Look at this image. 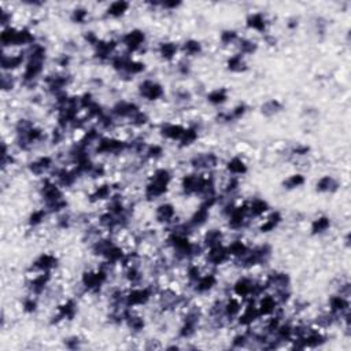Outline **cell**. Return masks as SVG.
I'll list each match as a JSON object with an SVG mask.
<instances>
[{
  "label": "cell",
  "mask_w": 351,
  "mask_h": 351,
  "mask_svg": "<svg viewBox=\"0 0 351 351\" xmlns=\"http://www.w3.org/2000/svg\"><path fill=\"white\" fill-rule=\"evenodd\" d=\"M310 151L309 146H305V144H298L291 150L292 155H296V157H303V155H307V153Z\"/></svg>",
  "instance_id": "11a10c76"
},
{
  "label": "cell",
  "mask_w": 351,
  "mask_h": 351,
  "mask_svg": "<svg viewBox=\"0 0 351 351\" xmlns=\"http://www.w3.org/2000/svg\"><path fill=\"white\" fill-rule=\"evenodd\" d=\"M47 208H37V210H33V213H30V216L28 218V224L29 227L36 228L39 225H42L44 220L47 217Z\"/></svg>",
  "instance_id": "ee69618b"
},
{
  "label": "cell",
  "mask_w": 351,
  "mask_h": 351,
  "mask_svg": "<svg viewBox=\"0 0 351 351\" xmlns=\"http://www.w3.org/2000/svg\"><path fill=\"white\" fill-rule=\"evenodd\" d=\"M329 228H331V218L327 217V216H320L315 220H313L310 231H311V235L314 236L323 235V233L328 231Z\"/></svg>",
  "instance_id": "e575fe53"
},
{
  "label": "cell",
  "mask_w": 351,
  "mask_h": 351,
  "mask_svg": "<svg viewBox=\"0 0 351 351\" xmlns=\"http://www.w3.org/2000/svg\"><path fill=\"white\" fill-rule=\"evenodd\" d=\"M222 241H224V232L221 229H218V228L208 229L203 236V245L206 249L222 244Z\"/></svg>",
  "instance_id": "4316f807"
},
{
  "label": "cell",
  "mask_w": 351,
  "mask_h": 351,
  "mask_svg": "<svg viewBox=\"0 0 351 351\" xmlns=\"http://www.w3.org/2000/svg\"><path fill=\"white\" fill-rule=\"evenodd\" d=\"M207 102L213 106H221L228 100V89L227 88H217L207 93Z\"/></svg>",
  "instance_id": "d590c367"
},
{
  "label": "cell",
  "mask_w": 351,
  "mask_h": 351,
  "mask_svg": "<svg viewBox=\"0 0 351 351\" xmlns=\"http://www.w3.org/2000/svg\"><path fill=\"white\" fill-rule=\"evenodd\" d=\"M243 305H241L240 298L237 296H231L224 302V313L227 320H236L240 314Z\"/></svg>",
  "instance_id": "7402d4cb"
},
{
  "label": "cell",
  "mask_w": 351,
  "mask_h": 351,
  "mask_svg": "<svg viewBox=\"0 0 351 351\" xmlns=\"http://www.w3.org/2000/svg\"><path fill=\"white\" fill-rule=\"evenodd\" d=\"M161 6L163 7V9L174 10V9H177L179 6H181V3L180 2H165V3H161Z\"/></svg>",
  "instance_id": "680465c9"
},
{
  "label": "cell",
  "mask_w": 351,
  "mask_h": 351,
  "mask_svg": "<svg viewBox=\"0 0 351 351\" xmlns=\"http://www.w3.org/2000/svg\"><path fill=\"white\" fill-rule=\"evenodd\" d=\"M121 43L124 44L128 54H133V52L139 51L140 48L144 46V43H146V33L143 30H140V29L129 30V32L125 33L124 36L121 37Z\"/></svg>",
  "instance_id": "8992f818"
},
{
  "label": "cell",
  "mask_w": 351,
  "mask_h": 351,
  "mask_svg": "<svg viewBox=\"0 0 351 351\" xmlns=\"http://www.w3.org/2000/svg\"><path fill=\"white\" fill-rule=\"evenodd\" d=\"M282 221H283V217L280 213L278 212L270 213L268 217H266V220L259 225V232H262V233H269V232L274 231V229L282 224Z\"/></svg>",
  "instance_id": "83f0119b"
},
{
  "label": "cell",
  "mask_w": 351,
  "mask_h": 351,
  "mask_svg": "<svg viewBox=\"0 0 351 351\" xmlns=\"http://www.w3.org/2000/svg\"><path fill=\"white\" fill-rule=\"evenodd\" d=\"M144 70H146V65H144L143 62L129 58L128 62H126V65H125L122 73L126 74V76H137V74L143 73Z\"/></svg>",
  "instance_id": "b9f144b4"
},
{
  "label": "cell",
  "mask_w": 351,
  "mask_h": 351,
  "mask_svg": "<svg viewBox=\"0 0 351 351\" xmlns=\"http://www.w3.org/2000/svg\"><path fill=\"white\" fill-rule=\"evenodd\" d=\"M65 344L67 348L76 350V348H79L80 344H81V340H80L79 336H72L69 337V339H65Z\"/></svg>",
  "instance_id": "9f6ffc18"
},
{
  "label": "cell",
  "mask_w": 351,
  "mask_h": 351,
  "mask_svg": "<svg viewBox=\"0 0 351 351\" xmlns=\"http://www.w3.org/2000/svg\"><path fill=\"white\" fill-rule=\"evenodd\" d=\"M148 116L144 113V111L139 110L136 114H133V116L129 118V124L132 125V126H137V128H142V126H144V125L148 124Z\"/></svg>",
  "instance_id": "681fc988"
},
{
  "label": "cell",
  "mask_w": 351,
  "mask_h": 351,
  "mask_svg": "<svg viewBox=\"0 0 351 351\" xmlns=\"http://www.w3.org/2000/svg\"><path fill=\"white\" fill-rule=\"evenodd\" d=\"M206 259H207V263H210L212 266H221L224 263L229 262L231 255L228 253L227 245L220 244L207 249Z\"/></svg>",
  "instance_id": "30bf717a"
},
{
  "label": "cell",
  "mask_w": 351,
  "mask_h": 351,
  "mask_svg": "<svg viewBox=\"0 0 351 351\" xmlns=\"http://www.w3.org/2000/svg\"><path fill=\"white\" fill-rule=\"evenodd\" d=\"M202 274H203V272H202V269H200L198 263H190L188 265V268H187V278H188L191 286H194L195 283L200 278Z\"/></svg>",
  "instance_id": "bcb514c9"
},
{
  "label": "cell",
  "mask_w": 351,
  "mask_h": 351,
  "mask_svg": "<svg viewBox=\"0 0 351 351\" xmlns=\"http://www.w3.org/2000/svg\"><path fill=\"white\" fill-rule=\"evenodd\" d=\"M217 284L218 277L216 273H203V274L200 276V278H199L198 282L195 283L192 287H194V291L196 292V294L203 295V294H207V292L213 291Z\"/></svg>",
  "instance_id": "9a60e30c"
},
{
  "label": "cell",
  "mask_w": 351,
  "mask_h": 351,
  "mask_svg": "<svg viewBox=\"0 0 351 351\" xmlns=\"http://www.w3.org/2000/svg\"><path fill=\"white\" fill-rule=\"evenodd\" d=\"M228 70H231L233 73H243L247 70V65L244 62V56L240 54H235L228 58L227 60Z\"/></svg>",
  "instance_id": "8d00e7d4"
},
{
  "label": "cell",
  "mask_w": 351,
  "mask_h": 351,
  "mask_svg": "<svg viewBox=\"0 0 351 351\" xmlns=\"http://www.w3.org/2000/svg\"><path fill=\"white\" fill-rule=\"evenodd\" d=\"M109 280V269L99 268L95 270H85L81 276V286L85 291L97 294Z\"/></svg>",
  "instance_id": "7a4b0ae2"
},
{
  "label": "cell",
  "mask_w": 351,
  "mask_h": 351,
  "mask_svg": "<svg viewBox=\"0 0 351 351\" xmlns=\"http://www.w3.org/2000/svg\"><path fill=\"white\" fill-rule=\"evenodd\" d=\"M26 60V54L23 52H19V54H14V55H9V54H5L2 55V69L5 72H13V70L18 69L25 63Z\"/></svg>",
  "instance_id": "d6986e66"
},
{
  "label": "cell",
  "mask_w": 351,
  "mask_h": 351,
  "mask_svg": "<svg viewBox=\"0 0 351 351\" xmlns=\"http://www.w3.org/2000/svg\"><path fill=\"white\" fill-rule=\"evenodd\" d=\"M220 40H221L222 44L225 46H231V44H235L239 40V34L236 30H232V29H227L220 34Z\"/></svg>",
  "instance_id": "c3c4849f"
},
{
  "label": "cell",
  "mask_w": 351,
  "mask_h": 351,
  "mask_svg": "<svg viewBox=\"0 0 351 351\" xmlns=\"http://www.w3.org/2000/svg\"><path fill=\"white\" fill-rule=\"evenodd\" d=\"M14 77L11 74H3L2 76V89L3 91H10L14 88Z\"/></svg>",
  "instance_id": "db71d44e"
},
{
  "label": "cell",
  "mask_w": 351,
  "mask_h": 351,
  "mask_svg": "<svg viewBox=\"0 0 351 351\" xmlns=\"http://www.w3.org/2000/svg\"><path fill=\"white\" fill-rule=\"evenodd\" d=\"M170 181L171 173L169 169H166V167L155 169L151 177H150L146 188H144V196L148 200H155V199L161 198L162 195H165L167 192Z\"/></svg>",
  "instance_id": "6da1fadb"
},
{
  "label": "cell",
  "mask_w": 351,
  "mask_h": 351,
  "mask_svg": "<svg viewBox=\"0 0 351 351\" xmlns=\"http://www.w3.org/2000/svg\"><path fill=\"white\" fill-rule=\"evenodd\" d=\"M339 187H340V184H339V181L335 177H332V176H324V177H321L317 181L315 190L319 191V192H335V191L339 190Z\"/></svg>",
  "instance_id": "f1b7e54d"
},
{
  "label": "cell",
  "mask_w": 351,
  "mask_h": 351,
  "mask_svg": "<svg viewBox=\"0 0 351 351\" xmlns=\"http://www.w3.org/2000/svg\"><path fill=\"white\" fill-rule=\"evenodd\" d=\"M227 170L229 173V176L240 177V176L247 173L249 167H247V163L240 157H233L227 162Z\"/></svg>",
  "instance_id": "d4e9b609"
},
{
  "label": "cell",
  "mask_w": 351,
  "mask_h": 351,
  "mask_svg": "<svg viewBox=\"0 0 351 351\" xmlns=\"http://www.w3.org/2000/svg\"><path fill=\"white\" fill-rule=\"evenodd\" d=\"M76 314H77V303H76V300L69 298V299L63 300L60 305H58L55 315L51 320V324H59L62 321L73 320Z\"/></svg>",
  "instance_id": "ba28073f"
},
{
  "label": "cell",
  "mask_w": 351,
  "mask_h": 351,
  "mask_svg": "<svg viewBox=\"0 0 351 351\" xmlns=\"http://www.w3.org/2000/svg\"><path fill=\"white\" fill-rule=\"evenodd\" d=\"M130 5L128 2H124V0H117V2H113L106 10V14L111 18H120L122 15L126 14V11L129 10Z\"/></svg>",
  "instance_id": "4dcf8cb0"
},
{
  "label": "cell",
  "mask_w": 351,
  "mask_h": 351,
  "mask_svg": "<svg viewBox=\"0 0 351 351\" xmlns=\"http://www.w3.org/2000/svg\"><path fill=\"white\" fill-rule=\"evenodd\" d=\"M245 25L251 30H255L258 33H265L266 32V26H268V21H266L262 13H253L245 19Z\"/></svg>",
  "instance_id": "603a6c76"
},
{
  "label": "cell",
  "mask_w": 351,
  "mask_h": 351,
  "mask_svg": "<svg viewBox=\"0 0 351 351\" xmlns=\"http://www.w3.org/2000/svg\"><path fill=\"white\" fill-rule=\"evenodd\" d=\"M208 218H210V208L206 204L200 203V206L195 210L194 214L188 220V225L192 229H196V228L203 227L204 224L208 221Z\"/></svg>",
  "instance_id": "ffe728a7"
},
{
  "label": "cell",
  "mask_w": 351,
  "mask_h": 351,
  "mask_svg": "<svg viewBox=\"0 0 351 351\" xmlns=\"http://www.w3.org/2000/svg\"><path fill=\"white\" fill-rule=\"evenodd\" d=\"M181 51H183V54L185 56H196L203 51V47H202V44L198 40L190 39V40L184 42V44L181 46Z\"/></svg>",
  "instance_id": "f35d334b"
},
{
  "label": "cell",
  "mask_w": 351,
  "mask_h": 351,
  "mask_svg": "<svg viewBox=\"0 0 351 351\" xmlns=\"http://www.w3.org/2000/svg\"><path fill=\"white\" fill-rule=\"evenodd\" d=\"M140 96L147 99L150 102H155L159 100L165 95V89L161 84L154 81V80H144L143 83L139 85Z\"/></svg>",
  "instance_id": "52a82bcc"
},
{
  "label": "cell",
  "mask_w": 351,
  "mask_h": 351,
  "mask_svg": "<svg viewBox=\"0 0 351 351\" xmlns=\"http://www.w3.org/2000/svg\"><path fill=\"white\" fill-rule=\"evenodd\" d=\"M88 17H89V13H88L87 9H83V7H79V9H74L72 11V21L74 23H85L87 22Z\"/></svg>",
  "instance_id": "f907efd6"
},
{
  "label": "cell",
  "mask_w": 351,
  "mask_h": 351,
  "mask_svg": "<svg viewBox=\"0 0 351 351\" xmlns=\"http://www.w3.org/2000/svg\"><path fill=\"white\" fill-rule=\"evenodd\" d=\"M176 217V207L171 203L159 204L155 210V220L159 224H173Z\"/></svg>",
  "instance_id": "44dd1931"
},
{
  "label": "cell",
  "mask_w": 351,
  "mask_h": 351,
  "mask_svg": "<svg viewBox=\"0 0 351 351\" xmlns=\"http://www.w3.org/2000/svg\"><path fill=\"white\" fill-rule=\"evenodd\" d=\"M37 307H39V305H37V300L36 298L33 295H29L26 296L25 299H23V303H22V309L25 313H28V314H32V313H34L37 310Z\"/></svg>",
  "instance_id": "816d5d0a"
},
{
  "label": "cell",
  "mask_w": 351,
  "mask_h": 351,
  "mask_svg": "<svg viewBox=\"0 0 351 351\" xmlns=\"http://www.w3.org/2000/svg\"><path fill=\"white\" fill-rule=\"evenodd\" d=\"M50 282H51V272H39L29 280V291L32 295H42Z\"/></svg>",
  "instance_id": "7c38bea8"
},
{
  "label": "cell",
  "mask_w": 351,
  "mask_h": 351,
  "mask_svg": "<svg viewBox=\"0 0 351 351\" xmlns=\"http://www.w3.org/2000/svg\"><path fill=\"white\" fill-rule=\"evenodd\" d=\"M70 55H60L59 58H58V66H60V67H67V66L70 65Z\"/></svg>",
  "instance_id": "6f0895ef"
},
{
  "label": "cell",
  "mask_w": 351,
  "mask_h": 351,
  "mask_svg": "<svg viewBox=\"0 0 351 351\" xmlns=\"http://www.w3.org/2000/svg\"><path fill=\"white\" fill-rule=\"evenodd\" d=\"M228 249V253H229V255H231V258H235V259H239L241 258L243 255H245L247 253H249L250 247L247 244H245L243 240H233L231 241L229 244L227 245Z\"/></svg>",
  "instance_id": "836d02e7"
},
{
  "label": "cell",
  "mask_w": 351,
  "mask_h": 351,
  "mask_svg": "<svg viewBox=\"0 0 351 351\" xmlns=\"http://www.w3.org/2000/svg\"><path fill=\"white\" fill-rule=\"evenodd\" d=\"M58 266V257L50 253H43L39 255L32 263V268L34 272H51Z\"/></svg>",
  "instance_id": "4fadbf2b"
},
{
  "label": "cell",
  "mask_w": 351,
  "mask_h": 351,
  "mask_svg": "<svg viewBox=\"0 0 351 351\" xmlns=\"http://www.w3.org/2000/svg\"><path fill=\"white\" fill-rule=\"evenodd\" d=\"M52 165H54L52 157H50V155H43V157H39L37 159L30 162L28 169L33 176H42L50 170L52 167Z\"/></svg>",
  "instance_id": "ac0fdd59"
},
{
  "label": "cell",
  "mask_w": 351,
  "mask_h": 351,
  "mask_svg": "<svg viewBox=\"0 0 351 351\" xmlns=\"http://www.w3.org/2000/svg\"><path fill=\"white\" fill-rule=\"evenodd\" d=\"M237 48L240 55H253L258 50V44L249 39H239L237 40Z\"/></svg>",
  "instance_id": "60d3db41"
},
{
  "label": "cell",
  "mask_w": 351,
  "mask_h": 351,
  "mask_svg": "<svg viewBox=\"0 0 351 351\" xmlns=\"http://www.w3.org/2000/svg\"><path fill=\"white\" fill-rule=\"evenodd\" d=\"M199 133H198V128L196 126H188L185 128L184 133L181 136V139L179 140L180 142V147H190L192 144L198 140Z\"/></svg>",
  "instance_id": "74e56055"
},
{
  "label": "cell",
  "mask_w": 351,
  "mask_h": 351,
  "mask_svg": "<svg viewBox=\"0 0 351 351\" xmlns=\"http://www.w3.org/2000/svg\"><path fill=\"white\" fill-rule=\"evenodd\" d=\"M158 52H159L162 59L173 60L179 52V46L174 42H163L158 47Z\"/></svg>",
  "instance_id": "d6a6232c"
},
{
  "label": "cell",
  "mask_w": 351,
  "mask_h": 351,
  "mask_svg": "<svg viewBox=\"0 0 351 351\" xmlns=\"http://www.w3.org/2000/svg\"><path fill=\"white\" fill-rule=\"evenodd\" d=\"M125 324H126V327L134 333L142 332V331L146 328V320H144V317L136 314L132 310H130V313L128 314L126 320H125Z\"/></svg>",
  "instance_id": "1f68e13d"
},
{
  "label": "cell",
  "mask_w": 351,
  "mask_h": 351,
  "mask_svg": "<svg viewBox=\"0 0 351 351\" xmlns=\"http://www.w3.org/2000/svg\"><path fill=\"white\" fill-rule=\"evenodd\" d=\"M257 307H258L261 319H262V317L266 319V317H270V315H273L277 311L278 303L277 300H276V298L273 296V294H266V292H265L263 295L259 296Z\"/></svg>",
  "instance_id": "8fae6325"
},
{
  "label": "cell",
  "mask_w": 351,
  "mask_h": 351,
  "mask_svg": "<svg viewBox=\"0 0 351 351\" xmlns=\"http://www.w3.org/2000/svg\"><path fill=\"white\" fill-rule=\"evenodd\" d=\"M163 155V147L159 144H150L144 151V157L150 161H157Z\"/></svg>",
  "instance_id": "f6af8a7d"
},
{
  "label": "cell",
  "mask_w": 351,
  "mask_h": 351,
  "mask_svg": "<svg viewBox=\"0 0 351 351\" xmlns=\"http://www.w3.org/2000/svg\"><path fill=\"white\" fill-rule=\"evenodd\" d=\"M185 126L180 124H163L161 126V134L167 140L179 142L184 133Z\"/></svg>",
  "instance_id": "cb8c5ba5"
},
{
  "label": "cell",
  "mask_w": 351,
  "mask_h": 351,
  "mask_svg": "<svg viewBox=\"0 0 351 351\" xmlns=\"http://www.w3.org/2000/svg\"><path fill=\"white\" fill-rule=\"evenodd\" d=\"M113 196V187L110 184H100L95 187L92 194L89 195V200L95 203V202H100V200H106L111 199Z\"/></svg>",
  "instance_id": "f546056e"
},
{
  "label": "cell",
  "mask_w": 351,
  "mask_h": 351,
  "mask_svg": "<svg viewBox=\"0 0 351 351\" xmlns=\"http://www.w3.org/2000/svg\"><path fill=\"white\" fill-rule=\"evenodd\" d=\"M218 165V157L213 153L198 154L191 159V166L195 170H213Z\"/></svg>",
  "instance_id": "9c48e42d"
},
{
  "label": "cell",
  "mask_w": 351,
  "mask_h": 351,
  "mask_svg": "<svg viewBox=\"0 0 351 351\" xmlns=\"http://www.w3.org/2000/svg\"><path fill=\"white\" fill-rule=\"evenodd\" d=\"M306 183L305 176L300 174V173H295V174H291L287 177L286 180L283 181V185L287 190H295V188H299Z\"/></svg>",
  "instance_id": "7bdbcfd3"
},
{
  "label": "cell",
  "mask_w": 351,
  "mask_h": 351,
  "mask_svg": "<svg viewBox=\"0 0 351 351\" xmlns=\"http://www.w3.org/2000/svg\"><path fill=\"white\" fill-rule=\"evenodd\" d=\"M154 294H155V291L151 286H134L133 288H130L129 291L125 292V305L129 309L146 306L151 300Z\"/></svg>",
  "instance_id": "3957f363"
},
{
  "label": "cell",
  "mask_w": 351,
  "mask_h": 351,
  "mask_svg": "<svg viewBox=\"0 0 351 351\" xmlns=\"http://www.w3.org/2000/svg\"><path fill=\"white\" fill-rule=\"evenodd\" d=\"M329 311L337 315V319H342L343 315L350 311V302L347 296H343L340 294L333 295L329 298Z\"/></svg>",
  "instance_id": "2e32d148"
},
{
  "label": "cell",
  "mask_w": 351,
  "mask_h": 351,
  "mask_svg": "<svg viewBox=\"0 0 351 351\" xmlns=\"http://www.w3.org/2000/svg\"><path fill=\"white\" fill-rule=\"evenodd\" d=\"M263 284L266 287V290H270L273 292L284 291V290H290L291 286V277L290 274L284 272H272L268 274V277L263 280Z\"/></svg>",
  "instance_id": "5b68a950"
},
{
  "label": "cell",
  "mask_w": 351,
  "mask_h": 351,
  "mask_svg": "<svg viewBox=\"0 0 351 351\" xmlns=\"http://www.w3.org/2000/svg\"><path fill=\"white\" fill-rule=\"evenodd\" d=\"M269 212V203L263 199H253L249 203L250 218H259Z\"/></svg>",
  "instance_id": "484cf974"
},
{
  "label": "cell",
  "mask_w": 351,
  "mask_h": 351,
  "mask_svg": "<svg viewBox=\"0 0 351 351\" xmlns=\"http://www.w3.org/2000/svg\"><path fill=\"white\" fill-rule=\"evenodd\" d=\"M118 42L117 40H99L95 48V56L100 60H107L114 56Z\"/></svg>",
  "instance_id": "e0dca14e"
},
{
  "label": "cell",
  "mask_w": 351,
  "mask_h": 351,
  "mask_svg": "<svg viewBox=\"0 0 351 351\" xmlns=\"http://www.w3.org/2000/svg\"><path fill=\"white\" fill-rule=\"evenodd\" d=\"M283 110V103L277 99H270L268 102H265L261 107V111H262L263 116L266 117H273L278 114L280 111Z\"/></svg>",
  "instance_id": "ab89813d"
},
{
  "label": "cell",
  "mask_w": 351,
  "mask_h": 351,
  "mask_svg": "<svg viewBox=\"0 0 351 351\" xmlns=\"http://www.w3.org/2000/svg\"><path fill=\"white\" fill-rule=\"evenodd\" d=\"M250 343V336L247 332L237 333L232 339V347L235 348H241V347H245Z\"/></svg>",
  "instance_id": "f5cc1de1"
},
{
  "label": "cell",
  "mask_w": 351,
  "mask_h": 351,
  "mask_svg": "<svg viewBox=\"0 0 351 351\" xmlns=\"http://www.w3.org/2000/svg\"><path fill=\"white\" fill-rule=\"evenodd\" d=\"M126 150H129V143L117 137L102 136L95 146V151L100 155H120Z\"/></svg>",
  "instance_id": "277c9868"
},
{
  "label": "cell",
  "mask_w": 351,
  "mask_h": 351,
  "mask_svg": "<svg viewBox=\"0 0 351 351\" xmlns=\"http://www.w3.org/2000/svg\"><path fill=\"white\" fill-rule=\"evenodd\" d=\"M239 187H240L239 177H236V176H229V177L227 179V181H225L224 185H222V190H224L225 194L232 195V194H235L236 191L239 190Z\"/></svg>",
  "instance_id": "7dc6e473"
},
{
  "label": "cell",
  "mask_w": 351,
  "mask_h": 351,
  "mask_svg": "<svg viewBox=\"0 0 351 351\" xmlns=\"http://www.w3.org/2000/svg\"><path fill=\"white\" fill-rule=\"evenodd\" d=\"M139 110L140 107L136 103L129 102V100H118L111 109V116L114 118L117 117V118H128L129 120L130 117L136 114Z\"/></svg>",
  "instance_id": "5bb4252c"
}]
</instances>
